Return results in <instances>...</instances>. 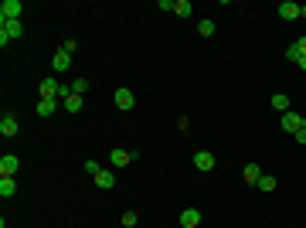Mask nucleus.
Here are the masks:
<instances>
[{"label": "nucleus", "instance_id": "obj_18", "mask_svg": "<svg viewBox=\"0 0 306 228\" xmlns=\"http://www.w3.org/2000/svg\"><path fill=\"white\" fill-rule=\"evenodd\" d=\"M191 10H194L191 0H174V14H177V17H191Z\"/></svg>", "mask_w": 306, "mask_h": 228}, {"label": "nucleus", "instance_id": "obj_28", "mask_svg": "<svg viewBox=\"0 0 306 228\" xmlns=\"http://www.w3.org/2000/svg\"><path fill=\"white\" fill-rule=\"evenodd\" d=\"M296 65H300V68L306 72V55H300V62H296Z\"/></svg>", "mask_w": 306, "mask_h": 228}, {"label": "nucleus", "instance_id": "obj_7", "mask_svg": "<svg viewBox=\"0 0 306 228\" xmlns=\"http://www.w3.org/2000/svg\"><path fill=\"white\" fill-rule=\"evenodd\" d=\"M194 167H197V170H215V153L197 150L194 153Z\"/></svg>", "mask_w": 306, "mask_h": 228}, {"label": "nucleus", "instance_id": "obj_9", "mask_svg": "<svg viewBox=\"0 0 306 228\" xmlns=\"http://www.w3.org/2000/svg\"><path fill=\"white\" fill-rule=\"evenodd\" d=\"M279 17H283V21H296V17H300V3L283 0V3H279Z\"/></svg>", "mask_w": 306, "mask_h": 228}, {"label": "nucleus", "instance_id": "obj_20", "mask_svg": "<svg viewBox=\"0 0 306 228\" xmlns=\"http://www.w3.org/2000/svg\"><path fill=\"white\" fill-rule=\"evenodd\" d=\"M259 191H276V177L262 174V177H259Z\"/></svg>", "mask_w": 306, "mask_h": 228}, {"label": "nucleus", "instance_id": "obj_2", "mask_svg": "<svg viewBox=\"0 0 306 228\" xmlns=\"http://www.w3.org/2000/svg\"><path fill=\"white\" fill-rule=\"evenodd\" d=\"M21 14H24V3L21 0H3L0 3V24L3 21H21Z\"/></svg>", "mask_w": 306, "mask_h": 228}, {"label": "nucleus", "instance_id": "obj_30", "mask_svg": "<svg viewBox=\"0 0 306 228\" xmlns=\"http://www.w3.org/2000/svg\"><path fill=\"white\" fill-rule=\"evenodd\" d=\"M303 130H306V116H303Z\"/></svg>", "mask_w": 306, "mask_h": 228}, {"label": "nucleus", "instance_id": "obj_16", "mask_svg": "<svg viewBox=\"0 0 306 228\" xmlns=\"http://www.w3.org/2000/svg\"><path fill=\"white\" fill-rule=\"evenodd\" d=\"M14 194H17L14 177H0V198H14Z\"/></svg>", "mask_w": 306, "mask_h": 228}, {"label": "nucleus", "instance_id": "obj_29", "mask_svg": "<svg viewBox=\"0 0 306 228\" xmlns=\"http://www.w3.org/2000/svg\"><path fill=\"white\" fill-rule=\"evenodd\" d=\"M300 17H303V21H306V3H300Z\"/></svg>", "mask_w": 306, "mask_h": 228}, {"label": "nucleus", "instance_id": "obj_27", "mask_svg": "<svg viewBox=\"0 0 306 228\" xmlns=\"http://www.w3.org/2000/svg\"><path fill=\"white\" fill-rule=\"evenodd\" d=\"M293 137H296V143H303V147H306V130H300V133H293Z\"/></svg>", "mask_w": 306, "mask_h": 228}, {"label": "nucleus", "instance_id": "obj_14", "mask_svg": "<svg viewBox=\"0 0 306 228\" xmlns=\"http://www.w3.org/2000/svg\"><path fill=\"white\" fill-rule=\"evenodd\" d=\"M95 184H99L102 191H109V187H116V174H112V170H99V174H95Z\"/></svg>", "mask_w": 306, "mask_h": 228}, {"label": "nucleus", "instance_id": "obj_6", "mask_svg": "<svg viewBox=\"0 0 306 228\" xmlns=\"http://www.w3.org/2000/svg\"><path fill=\"white\" fill-rule=\"evenodd\" d=\"M17 167H21V160H17L14 153H3V157H0V174H3V177L17 174Z\"/></svg>", "mask_w": 306, "mask_h": 228}, {"label": "nucleus", "instance_id": "obj_12", "mask_svg": "<svg viewBox=\"0 0 306 228\" xmlns=\"http://www.w3.org/2000/svg\"><path fill=\"white\" fill-rule=\"evenodd\" d=\"M0 133H3V137H17V119H14L10 113L0 116Z\"/></svg>", "mask_w": 306, "mask_h": 228}, {"label": "nucleus", "instance_id": "obj_13", "mask_svg": "<svg viewBox=\"0 0 306 228\" xmlns=\"http://www.w3.org/2000/svg\"><path fill=\"white\" fill-rule=\"evenodd\" d=\"M241 177H245V184H259V177H262V167H259V163H245Z\"/></svg>", "mask_w": 306, "mask_h": 228}, {"label": "nucleus", "instance_id": "obj_17", "mask_svg": "<svg viewBox=\"0 0 306 228\" xmlns=\"http://www.w3.org/2000/svg\"><path fill=\"white\" fill-rule=\"evenodd\" d=\"M55 113H58V102H51V99L38 102V116H55Z\"/></svg>", "mask_w": 306, "mask_h": 228}, {"label": "nucleus", "instance_id": "obj_15", "mask_svg": "<svg viewBox=\"0 0 306 228\" xmlns=\"http://www.w3.org/2000/svg\"><path fill=\"white\" fill-rule=\"evenodd\" d=\"M272 109L283 116V113H289V95H283V92H276L272 95Z\"/></svg>", "mask_w": 306, "mask_h": 228}, {"label": "nucleus", "instance_id": "obj_23", "mask_svg": "<svg viewBox=\"0 0 306 228\" xmlns=\"http://www.w3.org/2000/svg\"><path fill=\"white\" fill-rule=\"evenodd\" d=\"M62 51H68V55H75V51H78V41H75V38H65V45H62Z\"/></svg>", "mask_w": 306, "mask_h": 228}, {"label": "nucleus", "instance_id": "obj_4", "mask_svg": "<svg viewBox=\"0 0 306 228\" xmlns=\"http://www.w3.org/2000/svg\"><path fill=\"white\" fill-rule=\"evenodd\" d=\"M279 123H283V130H286V133H300V130H303V116H300V113H293V109H289V113H283V116H279Z\"/></svg>", "mask_w": 306, "mask_h": 228}, {"label": "nucleus", "instance_id": "obj_11", "mask_svg": "<svg viewBox=\"0 0 306 228\" xmlns=\"http://www.w3.org/2000/svg\"><path fill=\"white\" fill-rule=\"evenodd\" d=\"M133 92L130 89H116V109H133Z\"/></svg>", "mask_w": 306, "mask_h": 228}, {"label": "nucleus", "instance_id": "obj_19", "mask_svg": "<svg viewBox=\"0 0 306 228\" xmlns=\"http://www.w3.org/2000/svg\"><path fill=\"white\" fill-rule=\"evenodd\" d=\"M78 109H82V95H75V92L65 95V113H78Z\"/></svg>", "mask_w": 306, "mask_h": 228}, {"label": "nucleus", "instance_id": "obj_1", "mask_svg": "<svg viewBox=\"0 0 306 228\" xmlns=\"http://www.w3.org/2000/svg\"><path fill=\"white\" fill-rule=\"evenodd\" d=\"M38 95H41V99H51V102H55L58 95H62V99H65V95H72V89H65V85H58L55 78H44V82L38 85Z\"/></svg>", "mask_w": 306, "mask_h": 228}, {"label": "nucleus", "instance_id": "obj_8", "mask_svg": "<svg viewBox=\"0 0 306 228\" xmlns=\"http://www.w3.org/2000/svg\"><path fill=\"white\" fill-rule=\"evenodd\" d=\"M180 225L184 228H197L201 225V211H197V208H184V211H180Z\"/></svg>", "mask_w": 306, "mask_h": 228}, {"label": "nucleus", "instance_id": "obj_3", "mask_svg": "<svg viewBox=\"0 0 306 228\" xmlns=\"http://www.w3.org/2000/svg\"><path fill=\"white\" fill-rule=\"evenodd\" d=\"M21 34H24V24H21V21H3V27H0V45L7 48V41H10V38H21Z\"/></svg>", "mask_w": 306, "mask_h": 228}, {"label": "nucleus", "instance_id": "obj_24", "mask_svg": "<svg viewBox=\"0 0 306 228\" xmlns=\"http://www.w3.org/2000/svg\"><path fill=\"white\" fill-rule=\"evenodd\" d=\"M123 225L133 228V225H136V215H133V211H126V215H123Z\"/></svg>", "mask_w": 306, "mask_h": 228}, {"label": "nucleus", "instance_id": "obj_5", "mask_svg": "<svg viewBox=\"0 0 306 228\" xmlns=\"http://www.w3.org/2000/svg\"><path fill=\"white\" fill-rule=\"evenodd\" d=\"M51 68H55V72H68V68H72V55L58 48V51L51 55Z\"/></svg>", "mask_w": 306, "mask_h": 228}, {"label": "nucleus", "instance_id": "obj_26", "mask_svg": "<svg viewBox=\"0 0 306 228\" xmlns=\"http://www.w3.org/2000/svg\"><path fill=\"white\" fill-rule=\"evenodd\" d=\"M293 45H296V51H300V55H306V38H296Z\"/></svg>", "mask_w": 306, "mask_h": 228}, {"label": "nucleus", "instance_id": "obj_22", "mask_svg": "<svg viewBox=\"0 0 306 228\" xmlns=\"http://www.w3.org/2000/svg\"><path fill=\"white\" fill-rule=\"evenodd\" d=\"M85 89H88V78H75V82H72V92H75V95H82Z\"/></svg>", "mask_w": 306, "mask_h": 228}, {"label": "nucleus", "instance_id": "obj_25", "mask_svg": "<svg viewBox=\"0 0 306 228\" xmlns=\"http://www.w3.org/2000/svg\"><path fill=\"white\" fill-rule=\"evenodd\" d=\"M286 58H289V62H300V51H296V45H289V51H286Z\"/></svg>", "mask_w": 306, "mask_h": 228}, {"label": "nucleus", "instance_id": "obj_21", "mask_svg": "<svg viewBox=\"0 0 306 228\" xmlns=\"http://www.w3.org/2000/svg\"><path fill=\"white\" fill-rule=\"evenodd\" d=\"M197 31H201V38H211V34H215V21H201Z\"/></svg>", "mask_w": 306, "mask_h": 228}, {"label": "nucleus", "instance_id": "obj_10", "mask_svg": "<svg viewBox=\"0 0 306 228\" xmlns=\"http://www.w3.org/2000/svg\"><path fill=\"white\" fill-rule=\"evenodd\" d=\"M133 150H112L109 153V160H112V167H126V163H133Z\"/></svg>", "mask_w": 306, "mask_h": 228}]
</instances>
